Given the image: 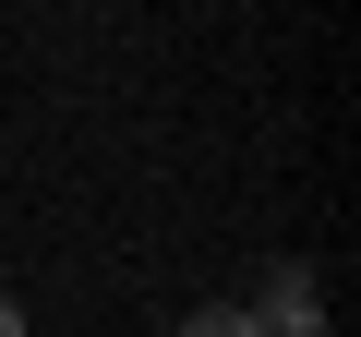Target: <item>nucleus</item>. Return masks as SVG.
I'll list each match as a JSON object with an SVG mask.
<instances>
[{
    "mask_svg": "<svg viewBox=\"0 0 361 337\" xmlns=\"http://www.w3.org/2000/svg\"><path fill=\"white\" fill-rule=\"evenodd\" d=\"M241 313H253V337H325V301H313V265H277V277H265V289H253Z\"/></svg>",
    "mask_w": 361,
    "mask_h": 337,
    "instance_id": "1",
    "label": "nucleus"
},
{
    "mask_svg": "<svg viewBox=\"0 0 361 337\" xmlns=\"http://www.w3.org/2000/svg\"><path fill=\"white\" fill-rule=\"evenodd\" d=\"M0 337H25V301H13V289H0Z\"/></svg>",
    "mask_w": 361,
    "mask_h": 337,
    "instance_id": "3",
    "label": "nucleus"
},
{
    "mask_svg": "<svg viewBox=\"0 0 361 337\" xmlns=\"http://www.w3.org/2000/svg\"><path fill=\"white\" fill-rule=\"evenodd\" d=\"M180 337H253V313L241 301H205V313H180Z\"/></svg>",
    "mask_w": 361,
    "mask_h": 337,
    "instance_id": "2",
    "label": "nucleus"
}]
</instances>
